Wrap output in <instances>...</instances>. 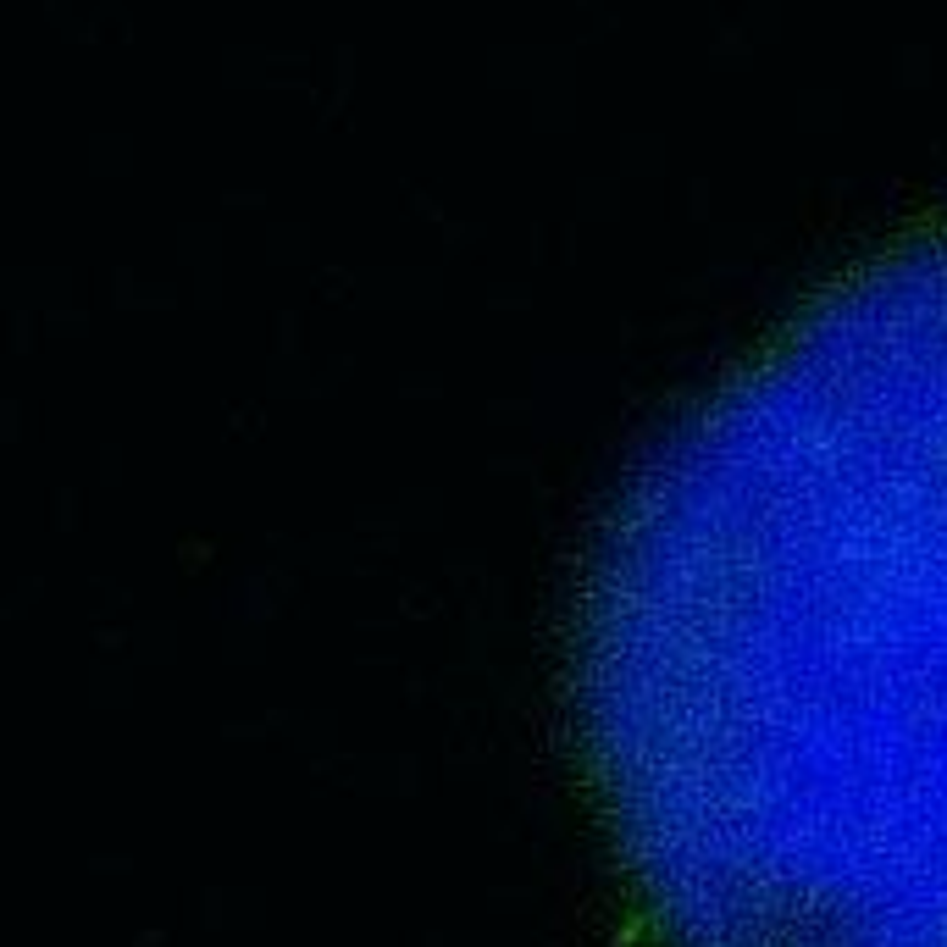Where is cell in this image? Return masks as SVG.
I'll list each match as a JSON object with an SVG mask.
<instances>
[{
	"label": "cell",
	"mask_w": 947,
	"mask_h": 947,
	"mask_svg": "<svg viewBox=\"0 0 947 947\" xmlns=\"http://www.w3.org/2000/svg\"><path fill=\"white\" fill-rule=\"evenodd\" d=\"M576 704L665 947H947V216L654 432L588 565Z\"/></svg>",
	"instance_id": "obj_1"
}]
</instances>
